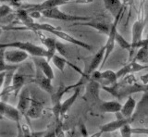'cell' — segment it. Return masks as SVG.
Returning a JSON list of instances; mask_svg holds the SVG:
<instances>
[{"instance_id": "1", "label": "cell", "mask_w": 148, "mask_h": 137, "mask_svg": "<svg viewBox=\"0 0 148 137\" xmlns=\"http://www.w3.org/2000/svg\"><path fill=\"white\" fill-rule=\"evenodd\" d=\"M102 89L119 100L124 97H128L129 95H132L134 93L145 92V84L139 83L128 84L122 83L121 81H118L111 86H102Z\"/></svg>"}, {"instance_id": "2", "label": "cell", "mask_w": 148, "mask_h": 137, "mask_svg": "<svg viewBox=\"0 0 148 137\" xmlns=\"http://www.w3.org/2000/svg\"><path fill=\"white\" fill-rule=\"evenodd\" d=\"M145 25V0L140 1V8L138 11L137 20L134 21L132 29V41H131V50L129 51L130 57L129 61L132 60L133 58V54L137 49V45L143 38V32Z\"/></svg>"}, {"instance_id": "3", "label": "cell", "mask_w": 148, "mask_h": 137, "mask_svg": "<svg viewBox=\"0 0 148 137\" xmlns=\"http://www.w3.org/2000/svg\"><path fill=\"white\" fill-rule=\"evenodd\" d=\"M0 48H18L28 52L32 57H46V50L45 47L34 45L31 42L14 41L10 43H0Z\"/></svg>"}, {"instance_id": "4", "label": "cell", "mask_w": 148, "mask_h": 137, "mask_svg": "<svg viewBox=\"0 0 148 137\" xmlns=\"http://www.w3.org/2000/svg\"><path fill=\"white\" fill-rule=\"evenodd\" d=\"M41 13L43 17L47 18V19L52 20H58V21H91V17H85V16H76L65 13L62 10H59V7H56L52 8H47V10H41Z\"/></svg>"}, {"instance_id": "5", "label": "cell", "mask_w": 148, "mask_h": 137, "mask_svg": "<svg viewBox=\"0 0 148 137\" xmlns=\"http://www.w3.org/2000/svg\"><path fill=\"white\" fill-rule=\"evenodd\" d=\"M124 10H125V6L122 8V10H120L117 16L114 18V21L112 22V24H111V28H110V32L109 34H108V40H106V43L105 44V47H106V53H105V57H104V59H103V62L101 64V68L103 67L106 60L108 59V58L110 57V55L112 54L113 50L115 48V45H116V35L118 34V25H119V22L120 21V18L122 17V14L124 12Z\"/></svg>"}, {"instance_id": "6", "label": "cell", "mask_w": 148, "mask_h": 137, "mask_svg": "<svg viewBox=\"0 0 148 137\" xmlns=\"http://www.w3.org/2000/svg\"><path fill=\"white\" fill-rule=\"evenodd\" d=\"M90 80L97 82L101 86H111L119 81L117 72L111 70H106L102 72L96 70L91 73Z\"/></svg>"}, {"instance_id": "7", "label": "cell", "mask_w": 148, "mask_h": 137, "mask_svg": "<svg viewBox=\"0 0 148 137\" xmlns=\"http://www.w3.org/2000/svg\"><path fill=\"white\" fill-rule=\"evenodd\" d=\"M21 113L18 111L17 108H14L11 105L7 103V101H0V119L6 118L8 120L15 121L18 123V126L20 124Z\"/></svg>"}, {"instance_id": "8", "label": "cell", "mask_w": 148, "mask_h": 137, "mask_svg": "<svg viewBox=\"0 0 148 137\" xmlns=\"http://www.w3.org/2000/svg\"><path fill=\"white\" fill-rule=\"evenodd\" d=\"M35 75H34V83L39 86V87L44 90L45 92L48 93V94H52L54 91V87L52 84V80L49 79L47 76H46L43 71H42L41 68L35 65Z\"/></svg>"}, {"instance_id": "9", "label": "cell", "mask_w": 148, "mask_h": 137, "mask_svg": "<svg viewBox=\"0 0 148 137\" xmlns=\"http://www.w3.org/2000/svg\"><path fill=\"white\" fill-rule=\"evenodd\" d=\"M29 56L30 55L28 52L18 48H13L10 50L8 48L5 51V60L8 63L14 64V65H18V64L25 61Z\"/></svg>"}, {"instance_id": "10", "label": "cell", "mask_w": 148, "mask_h": 137, "mask_svg": "<svg viewBox=\"0 0 148 137\" xmlns=\"http://www.w3.org/2000/svg\"><path fill=\"white\" fill-rule=\"evenodd\" d=\"M147 68H148V65H146V64H141L137 62L136 60H134V59H132L131 61H129L126 65L123 66L121 68H119L117 71V76L118 79L119 80L128 74L140 72L143 70H147Z\"/></svg>"}, {"instance_id": "11", "label": "cell", "mask_w": 148, "mask_h": 137, "mask_svg": "<svg viewBox=\"0 0 148 137\" xmlns=\"http://www.w3.org/2000/svg\"><path fill=\"white\" fill-rule=\"evenodd\" d=\"M50 33L53 34L55 36H57V37L59 39H61L63 41H67V42L71 43L72 45H77V47L85 48L87 50H89V51H91L92 48V45H90L89 44H87L85 42H83V41H81V40H79L75 37H73L72 35H71L69 34L66 33V32H64L62 30H60L59 28L55 29L52 32H50Z\"/></svg>"}, {"instance_id": "12", "label": "cell", "mask_w": 148, "mask_h": 137, "mask_svg": "<svg viewBox=\"0 0 148 137\" xmlns=\"http://www.w3.org/2000/svg\"><path fill=\"white\" fill-rule=\"evenodd\" d=\"M66 85L61 84L59 85V87L57 89V91H53V93L51 94V100H52L53 105V113L55 115L56 120L58 121L60 118V108H61V99L63 95L66 94L65 91Z\"/></svg>"}, {"instance_id": "13", "label": "cell", "mask_w": 148, "mask_h": 137, "mask_svg": "<svg viewBox=\"0 0 148 137\" xmlns=\"http://www.w3.org/2000/svg\"><path fill=\"white\" fill-rule=\"evenodd\" d=\"M38 33V35L40 37V40L42 44L44 45V47L46 50V59L50 62L54 55L57 52V39L53 37H46L43 34H41V31L36 32Z\"/></svg>"}, {"instance_id": "14", "label": "cell", "mask_w": 148, "mask_h": 137, "mask_svg": "<svg viewBox=\"0 0 148 137\" xmlns=\"http://www.w3.org/2000/svg\"><path fill=\"white\" fill-rule=\"evenodd\" d=\"M105 53H106V47L104 45V47H102L95 54V56L92 58L89 65H88V67L85 68V70L83 71V73L90 77L92 72L96 71L97 68L101 66L102 62H103L104 57H105Z\"/></svg>"}, {"instance_id": "15", "label": "cell", "mask_w": 148, "mask_h": 137, "mask_svg": "<svg viewBox=\"0 0 148 137\" xmlns=\"http://www.w3.org/2000/svg\"><path fill=\"white\" fill-rule=\"evenodd\" d=\"M133 121L132 118H121V119H116L115 121L106 123V124L102 125L100 127V134L103 132H112L115 131L120 130L123 125L127 124V123H132Z\"/></svg>"}, {"instance_id": "16", "label": "cell", "mask_w": 148, "mask_h": 137, "mask_svg": "<svg viewBox=\"0 0 148 137\" xmlns=\"http://www.w3.org/2000/svg\"><path fill=\"white\" fill-rule=\"evenodd\" d=\"M32 95L30 90L28 88H22L18 94V101L17 105V108L21 113V115H25L28 108H29L31 101H32Z\"/></svg>"}, {"instance_id": "17", "label": "cell", "mask_w": 148, "mask_h": 137, "mask_svg": "<svg viewBox=\"0 0 148 137\" xmlns=\"http://www.w3.org/2000/svg\"><path fill=\"white\" fill-rule=\"evenodd\" d=\"M32 61L35 64V65L38 66L42 71L48 77L49 79L54 80L55 78V73L52 67L50 66L49 61L46 59L45 57H32Z\"/></svg>"}, {"instance_id": "18", "label": "cell", "mask_w": 148, "mask_h": 137, "mask_svg": "<svg viewBox=\"0 0 148 137\" xmlns=\"http://www.w3.org/2000/svg\"><path fill=\"white\" fill-rule=\"evenodd\" d=\"M44 110V104L39 100L32 97L31 105L25 114V116L30 119H38L42 116Z\"/></svg>"}, {"instance_id": "19", "label": "cell", "mask_w": 148, "mask_h": 137, "mask_svg": "<svg viewBox=\"0 0 148 137\" xmlns=\"http://www.w3.org/2000/svg\"><path fill=\"white\" fill-rule=\"evenodd\" d=\"M74 25H82V26H89L92 28L95 29L97 32L102 33L108 36V34L110 32L111 28V24L105 23V22H99V21H77L74 23Z\"/></svg>"}, {"instance_id": "20", "label": "cell", "mask_w": 148, "mask_h": 137, "mask_svg": "<svg viewBox=\"0 0 148 137\" xmlns=\"http://www.w3.org/2000/svg\"><path fill=\"white\" fill-rule=\"evenodd\" d=\"M136 105H137L136 100L132 95H129L127 97L126 102L122 105L121 109L119 111L120 114L123 116V118H132L136 108Z\"/></svg>"}, {"instance_id": "21", "label": "cell", "mask_w": 148, "mask_h": 137, "mask_svg": "<svg viewBox=\"0 0 148 137\" xmlns=\"http://www.w3.org/2000/svg\"><path fill=\"white\" fill-rule=\"evenodd\" d=\"M73 91H74V92H73V94L71 95V97H69L68 99L65 100L64 102L61 103V108H60V118H62L65 114H66L69 110V108L73 106V104L75 103L78 97L80 95L81 87H77Z\"/></svg>"}, {"instance_id": "22", "label": "cell", "mask_w": 148, "mask_h": 137, "mask_svg": "<svg viewBox=\"0 0 148 137\" xmlns=\"http://www.w3.org/2000/svg\"><path fill=\"white\" fill-rule=\"evenodd\" d=\"M106 10H108L113 18L117 16L118 13L122 10L125 6L122 4L121 0H103Z\"/></svg>"}, {"instance_id": "23", "label": "cell", "mask_w": 148, "mask_h": 137, "mask_svg": "<svg viewBox=\"0 0 148 137\" xmlns=\"http://www.w3.org/2000/svg\"><path fill=\"white\" fill-rule=\"evenodd\" d=\"M25 80L26 78L23 74L18 73V72H15L14 73L11 82V86L13 88V94L15 95V97H18L21 89L23 88V86L25 84Z\"/></svg>"}, {"instance_id": "24", "label": "cell", "mask_w": 148, "mask_h": 137, "mask_svg": "<svg viewBox=\"0 0 148 137\" xmlns=\"http://www.w3.org/2000/svg\"><path fill=\"white\" fill-rule=\"evenodd\" d=\"M122 105L117 100L113 101H106L100 105V110L104 113H117L121 109Z\"/></svg>"}, {"instance_id": "25", "label": "cell", "mask_w": 148, "mask_h": 137, "mask_svg": "<svg viewBox=\"0 0 148 137\" xmlns=\"http://www.w3.org/2000/svg\"><path fill=\"white\" fill-rule=\"evenodd\" d=\"M86 87V93L92 99H98L99 100V89L100 84L94 80H90Z\"/></svg>"}, {"instance_id": "26", "label": "cell", "mask_w": 148, "mask_h": 137, "mask_svg": "<svg viewBox=\"0 0 148 137\" xmlns=\"http://www.w3.org/2000/svg\"><path fill=\"white\" fill-rule=\"evenodd\" d=\"M132 59H134V60H136L137 62L141 64H147L148 63V45L139 48L135 57L132 58Z\"/></svg>"}, {"instance_id": "27", "label": "cell", "mask_w": 148, "mask_h": 137, "mask_svg": "<svg viewBox=\"0 0 148 137\" xmlns=\"http://www.w3.org/2000/svg\"><path fill=\"white\" fill-rule=\"evenodd\" d=\"M51 61L53 62L54 65L57 67L58 70L62 72V73L64 72L66 65H69V64H71L66 58H65V57H60V56H58V55H56V54L54 55L52 59H51Z\"/></svg>"}, {"instance_id": "28", "label": "cell", "mask_w": 148, "mask_h": 137, "mask_svg": "<svg viewBox=\"0 0 148 137\" xmlns=\"http://www.w3.org/2000/svg\"><path fill=\"white\" fill-rule=\"evenodd\" d=\"M116 43H117L119 47L123 49H126V50H128V51L131 50V43L127 42L123 36L120 35V34L119 33V32H118L117 35H116Z\"/></svg>"}, {"instance_id": "29", "label": "cell", "mask_w": 148, "mask_h": 137, "mask_svg": "<svg viewBox=\"0 0 148 137\" xmlns=\"http://www.w3.org/2000/svg\"><path fill=\"white\" fill-rule=\"evenodd\" d=\"M17 68H18L17 65L9 64L5 60L4 58H0V72L8 71H11V70H17Z\"/></svg>"}, {"instance_id": "30", "label": "cell", "mask_w": 148, "mask_h": 137, "mask_svg": "<svg viewBox=\"0 0 148 137\" xmlns=\"http://www.w3.org/2000/svg\"><path fill=\"white\" fill-rule=\"evenodd\" d=\"M12 8L8 5H2L0 6V20L7 18L8 15H10L12 13Z\"/></svg>"}, {"instance_id": "31", "label": "cell", "mask_w": 148, "mask_h": 137, "mask_svg": "<svg viewBox=\"0 0 148 137\" xmlns=\"http://www.w3.org/2000/svg\"><path fill=\"white\" fill-rule=\"evenodd\" d=\"M57 51L59 52L60 55L63 57H67V55H68L66 47H65L62 43H60L59 41H57Z\"/></svg>"}, {"instance_id": "32", "label": "cell", "mask_w": 148, "mask_h": 137, "mask_svg": "<svg viewBox=\"0 0 148 137\" xmlns=\"http://www.w3.org/2000/svg\"><path fill=\"white\" fill-rule=\"evenodd\" d=\"M23 132V135H32V132H30V128L28 127L26 124H22L21 126V130Z\"/></svg>"}, {"instance_id": "33", "label": "cell", "mask_w": 148, "mask_h": 137, "mask_svg": "<svg viewBox=\"0 0 148 137\" xmlns=\"http://www.w3.org/2000/svg\"><path fill=\"white\" fill-rule=\"evenodd\" d=\"M6 72L7 71L0 72V93H1V90L3 89V85H4V82H5V77H6Z\"/></svg>"}, {"instance_id": "34", "label": "cell", "mask_w": 148, "mask_h": 137, "mask_svg": "<svg viewBox=\"0 0 148 137\" xmlns=\"http://www.w3.org/2000/svg\"><path fill=\"white\" fill-rule=\"evenodd\" d=\"M136 132L138 134H146L148 135V128H137Z\"/></svg>"}, {"instance_id": "35", "label": "cell", "mask_w": 148, "mask_h": 137, "mask_svg": "<svg viewBox=\"0 0 148 137\" xmlns=\"http://www.w3.org/2000/svg\"><path fill=\"white\" fill-rule=\"evenodd\" d=\"M94 0H75V3L77 4H89V3H92Z\"/></svg>"}, {"instance_id": "36", "label": "cell", "mask_w": 148, "mask_h": 137, "mask_svg": "<svg viewBox=\"0 0 148 137\" xmlns=\"http://www.w3.org/2000/svg\"><path fill=\"white\" fill-rule=\"evenodd\" d=\"M23 1H29V0H11V3L16 4V3H20V2H23Z\"/></svg>"}, {"instance_id": "37", "label": "cell", "mask_w": 148, "mask_h": 137, "mask_svg": "<svg viewBox=\"0 0 148 137\" xmlns=\"http://www.w3.org/2000/svg\"><path fill=\"white\" fill-rule=\"evenodd\" d=\"M145 93H148V84H145Z\"/></svg>"}, {"instance_id": "38", "label": "cell", "mask_w": 148, "mask_h": 137, "mask_svg": "<svg viewBox=\"0 0 148 137\" xmlns=\"http://www.w3.org/2000/svg\"><path fill=\"white\" fill-rule=\"evenodd\" d=\"M2 32H3V30H2L1 28H0V35H1V34H2Z\"/></svg>"}, {"instance_id": "39", "label": "cell", "mask_w": 148, "mask_h": 137, "mask_svg": "<svg viewBox=\"0 0 148 137\" xmlns=\"http://www.w3.org/2000/svg\"><path fill=\"white\" fill-rule=\"evenodd\" d=\"M0 101H1V100H0Z\"/></svg>"}]
</instances>
